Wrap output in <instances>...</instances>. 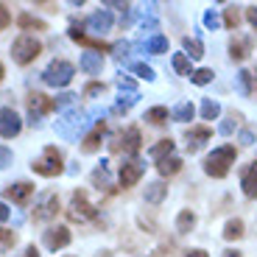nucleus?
Segmentation results:
<instances>
[{
	"instance_id": "nucleus-1",
	"label": "nucleus",
	"mask_w": 257,
	"mask_h": 257,
	"mask_svg": "<svg viewBox=\"0 0 257 257\" xmlns=\"http://www.w3.org/2000/svg\"><path fill=\"white\" fill-rule=\"evenodd\" d=\"M235 160H238V148L235 146H218L204 157L201 168H204V174L210 176V179H226L232 165H235Z\"/></svg>"
},
{
	"instance_id": "nucleus-2",
	"label": "nucleus",
	"mask_w": 257,
	"mask_h": 257,
	"mask_svg": "<svg viewBox=\"0 0 257 257\" xmlns=\"http://www.w3.org/2000/svg\"><path fill=\"white\" fill-rule=\"evenodd\" d=\"M39 53H42V42L37 37H31V34H20L12 42V59L17 64H31Z\"/></svg>"
},
{
	"instance_id": "nucleus-3",
	"label": "nucleus",
	"mask_w": 257,
	"mask_h": 257,
	"mask_svg": "<svg viewBox=\"0 0 257 257\" xmlns=\"http://www.w3.org/2000/svg\"><path fill=\"white\" fill-rule=\"evenodd\" d=\"M73 76H76V67H73L70 62H64V59H53L51 64L45 67V73H42V81L48 84V87H67V84L73 81Z\"/></svg>"
},
{
	"instance_id": "nucleus-4",
	"label": "nucleus",
	"mask_w": 257,
	"mask_h": 257,
	"mask_svg": "<svg viewBox=\"0 0 257 257\" xmlns=\"http://www.w3.org/2000/svg\"><path fill=\"white\" fill-rule=\"evenodd\" d=\"M146 160L143 157H123L120 162V171H117V185L120 187H135L137 182L143 179V174H146Z\"/></svg>"
},
{
	"instance_id": "nucleus-5",
	"label": "nucleus",
	"mask_w": 257,
	"mask_h": 257,
	"mask_svg": "<svg viewBox=\"0 0 257 257\" xmlns=\"http://www.w3.org/2000/svg\"><path fill=\"white\" fill-rule=\"evenodd\" d=\"M87 126H90V117H87V112H78V109L64 112V115L56 120V132L62 137H67V140H73L76 135H81Z\"/></svg>"
},
{
	"instance_id": "nucleus-6",
	"label": "nucleus",
	"mask_w": 257,
	"mask_h": 257,
	"mask_svg": "<svg viewBox=\"0 0 257 257\" xmlns=\"http://www.w3.org/2000/svg\"><path fill=\"white\" fill-rule=\"evenodd\" d=\"M31 171L39 176H59L64 171V160H62V151L53 146L45 148V157L42 160H34L31 162Z\"/></svg>"
},
{
	"instance_id": "nucleus-7",
	"label": "nucleus",
	"mask_w": 257,
	"mask_h": 257,
	"mask_svg": "<svg viewBox=\"0 0 257 257\" xmlns=\"http://www.w3.org/2000/svg\"><path fill=\"white\" fill-rule=\"evenodd\" d=\"M140 146H143L140 128L132 126V128H126V132H120V137H117V140L112 143V151H120V148H123V154H126V157H137Z\"/></svg>"
},
{
	"instance_id": "nucleus-8",
	"label": "nucleus",
	"mask_w": 257,
	"mask_h": 257,
	"mask_svg": "<svg viewBox=\"0 0 257 257\" xmlns=\"http://www.w3.org/2000/svg\"><path fill=\"white\" fill-rule=\"evenodd\" d=\"M70 218L73 221H95L98 218V210L87 201V193L76 190L73 193V204H70Z\"/></svg>"
},
{
	"instance_id": "nucleus-9",
	"label": "nucleus",
	"mask_w": 257,
	"mask_h": 257,
	"mask_svg": "<svg viewBox=\"0 0 257 257\" xmlns=\"http://www.w3.org/2000/svg\"><path fill=\"white\" fill-rule=\"evenodd\" d=\"M84 26H87L90 34H95V37H106L112 31V26H115V17L106 9H98V12H92L90 17L84 20Z\"/></svg>"
},
{
	"instance_id": "nucleus-10",
	"label": "nucleus",
	"mask_w": 257,
	"mask_h": 257,
	"mask_svg": "<svg viewBox=\"0 0 257 257\" xmlns=\"http://www.w3.org/2000/svg\"><path fill=\"white\" fill-rule=\"evenodd\" d=\"M70 229L64 224H53V226H48L45 229V235H42V243H45V249H51V251H59V249H64V246H70Z\"/></svg>"
},
{
	"instance_id": "nucleus-11",
	"label": "nucleus",
	"mask_w": 257,
	"mask_h": 257,
	"mask_svg": "<svg viewBox=\"0 0 257 257\" xmlns=\"http://www.w3.org/2000/svg\"><path fill=\"white\" fill-rule=\"evenodd\" d=\"M20 128H23V120H20V115L14 109H9V106H0V137H17Z\"/></svg>"
},
{
	"instance_id": "nucleus-12",
	"label": "nucleus",
	"mask_w": 257,
	"mask_h": 257,
	"mask_svg": "<svg viewBox=\"0 0 257 257\" xmlns=\"http://www.w3.org/2000/svg\"><path fill=\"white\" fill-rule=\"evenodd\" d=\"M56 212H59V196L53 190L42 193V201L34 207V218H37V221H48V218H56Z\"/></svg>"
},
{
	"instance_id": "nucleus-13",
	"label": "nucleus",
	"mask_w": 257,
	"mask_h": 257,
	"mask_svg": "<svg viewBox=\"0 0 257 257\" xmlns=\"http://www.w3.org/2000/svg\"><path fill=\"white\" fill-rule=\"evenodd\" d=\"M210 137H212V128L210 126H193V128H187V132H185V148L193 154V151H199Z\"/></svg>"
},
{
	"instance_id": "nucleus-14",
	"label": "nucleus",
	"mask_w": 257,
	"mask_h": 257,
	"mask_svg": "<svg viewBox=\"0 0 257 257\" xmlns=\"http://www.w3.org/2000/svg\"><path fill=\"white\" fill-rule=\"evenodd\" d=\"M26 101H28V109H31V117H39V120H42V115L56 109V106H53V98L42 95V92H31Z\"/></svg>"
},
{
	"instance_id": "nucleus-15",
	"label": "nucleus",
	"mask_w": 257,
	"mask_h": 257,
	"mask_svg": "<svg viewBox=\"0 0 257 257\" xmlns=\"http://www.w3.org/2000/svg\"><path fill=\"white\" fill-rule=\"evenodd\" d=\"M240 190L246 199H257V160L246 165V171L240 174Z\"/></svg>"
},
{
	"instance_id": "nucleus-16",
	"label": "nucleus",
	"mask_w": 257,
	"mask_h": 257,
	"mask_svg": "<svg viewBox=\"0 0 257 257\" xmlns=\"http://www.w3.org/2000/svg\"><path fill=\"white\" fill-rule=\"evenodd\" d=\"M103 137H106V123L98 120L95 126L87 132V137H84L81 148H84V151H98V148H101V143H103Z\"/></svg>"
},
{
	"instance_id": "nucleus-17",
	"label": "nucleus",
	"mask_w": 257,
	"mask_h": 257,
	"mask_svg": "<svg viewBox=\"0 0 257 257\" xmlns=\"http://www.w3.org/2000/svg\"><path fill=\"white\" fill-rule=\"evenodd\" d=\"M31 196H34V182H17V185L6 187V199L17 201V204H28Z\"/></svg>"
},
{
	"instance_id": "nucleus-18",
	"label": "nucleus",
	"mask_w": 257,
	"mask_h": 257,
	"mask_svg": "<svg viewBox=\"0 0 257 257\" xmlns=\"http://www.w3.org/2000/svg\"><path fill=\"white\" fill-rule=\"evenodd\" d=\"M143 199H146L148 204H162V201L168 199V182L165 179H157V182H151V185H146Z\"/></svg>"
},
{
	"instance_id": "nucleus-19",
	"label": "nucleus",
	"mask_w": 257,
	"mask_h": 257,
	"mask_svg": "<svg viewBox=\"0 0 257 257\" xmlns=\"http://www.w3.org/2000/svg\"><path fill=\"white\" fill-rule=\"evenodd\" d=\"M78 67H81L84 73H90V76H95V73L103 70V56L98 51H84L81 59H78Z\"/></svg>"
},
{
	"instance_id": "nucleus-20",
	"label": "nucleus",
	"mask_w": 257,
	"mask_h": 257,
	"mask_svg": "<svg viewBox=\"0 0 257 257\" xmlns=\"http://www.w3.org/2000/svg\"><path fill=\"white\" fill-rule=\"evenodd\" d=\"M249 53H251V37H232V42H229V59L243 62Z\"/></svg>"
},
{
	"instance_id": "nucleus-21",
	"label": "nucleus",
	"mask_w": 257,
	"mask_h": 257,
	"mask_svg": "<svg viewBox=\"0 0 257 257\" xmlns=\"http://www.w3.org/2000/svg\"><path fill=\"white\" fill-rule=\"evenodd\" d=\"M221 235H224V240L226 243H235V240H240L246 235V224H243V218H229L224 224V232H221Z\"/></svg>"
},
{
	"instance_id": "nucleus-22",
	"label": "nucleus",
	"mask_w": 257,
	"mask_h": 257,
	"mask_svg": "<svg viewBox=\"0 0 257 257\" xmlns=\"http://www.w3.org/2000/svg\"><path fill=\"white\" fill-rule=\"evenodd\" d=\"M157 171H160L162 179H171V176H176L182 171V160L179 157H162V160H157Z\"/></svg>"
},
{
	"instance_id": "nucleus-23",
	"label": "nucleus",
	"mask_w": 257,
	"mask_h": 257,
	"mask_svg": "<svg viewBox=\"0 0 257 257\" xmlns=\"http://www.w3.org/2000/svg\"><path fill=\"white\" fill-rule=\"evenodd\" d=\"M196 115L199 112H196V103L193 101H182L176 109H171V120H176V123H190Z\"/></svg>"
},
{
	"instance_id": "nucleus-24",
	"label": "nucleus",
	"mask_w": 257,
	"mask_h": 257,
	"mask_svg": "<svg viewBox=\"0 0 257 257\" xmlns=\"http://www.w3.org/2000/svg\"><path fill=\"white\" fill-rule=\"evenodd\" d=\"M196 221H199V215L193 210H182L179 215H176V232H179V235H190V232L196 229Z\"/></svg>"
},
{
	"instance_id": "nucleus-25",
	"label": "nucleus",
	"mask_w": 257,
	"mask_h": 257,
	"mask_svg": "<svg viewBox=\"0 0 257 257\" xmlns=\"http://www.w3.org/2000/svg\"><path fill=\"white\" fill-rule=\"evenodd\" d=\"M168 37H162V34H154V37L146 39V45H143V51L146 53H154V56H162V53H168Z\"/></svg>"
},
{
	"instance_id": "nucleus-26",
	"label": "nucleus",
	"mask_w": 257,
	"mask_h": 257,
	"mask_svg": "<svg viewBox=\"0 0 257 257\" xmlns=\"http://www.w3.org/2000/svg\"><path fill=\"white\" fill-rule=\"evenodd\" d=\"M240 9L238 6H224V12H221V26L229 28V31H235V28L240 26Z\"/></svg>"
},
{
	"instance_id": "nucleus-27",
	"label": "nucleus",
	"mask_w": 257,
	"mask_h": 257,
	"mask_svg": "<svg viewBox=\"0 0 257 257\" xmlns=\"http://www.w3.org/2000/svg\"><path fill=\"white\" fill-rule=\"evenodd\" d=\"M168 120H171V109L168 106H151L146 112V123H151V126H165Z\"/></svg>"
},
{
	"instance_id": "nucleus-28",
	"label": "nucleus",
	"mask_w": 257,
	"mask_h": 257,
	"mask_svg": "<svg viewBox=\"0 0 257 257\" xmlns=\"http://www.w3.org/2000/svg\"><path fill=\"white\" fill-rule=\"evenodd\" d=\"M199 115L204 117V120H218L221 117V103L212 101V98H204L201 106H199Z\"/></svg>"
},
{
	"instance_id": "nucleus-29",
	"label": "nucleus",
	"mask_w": 257,
	"mask_h": 257,
	"mask_svg": "<svg viewBox=\"0 0 257 257\" xmlns=\"http://www.w3.org/2000/svg\"><path fill=\"white\" fill-rule=\"evenodd\" d=\"M92 185H95L98 190H112L109 187V165H106V162H101V165L92 171Z\"/></svg>"
},
{
	"instance_id": "nucleus-30",
	"label": "nucleus",
	"mask_w": 257,
	"mask_h": 257,
	"mask_svg": "<svg viewBox=\"0 0 257 257\" xmlns=\"http://www.w3.org/2000/svg\"><path fill=\"white\" fill-rule=\"evenodd\" d=\"M176 143L171 140V137H162V140H157L154 146H151V157H157V160H162V157H171L174 154Z\"/></svg>"
},
{
	"instance_id": "nucleus-31",
	"label": "nucleus",
	"mask_w": 257,
	"mask_h": 257,
	"mask_svg": "<svg viewBox=\"0 0 257 257\" xmlns=\"http://www.w3.org/2000/svg\"><path fill=\"white\" fill-rule=\"evenodd\" d=\"M185 56L190 59V62H199V59L204 56V48H201V42H199V39L185 37Z\"/></svg>"
},
{
	"instance_id": "nucleus-32",
	"label": "nucleus",
	"mask_w": 257,
	"mask_h": 257,
	"mask_svg": "<svg viewBox=\"0 0 257 257\" xmlns=\"http://www.w3.org/2000/svg\"><path fill=\"white\" fill-rule=\"evenodd\" d=\"M174 73L176 76H193V67H190V59L185 56V53H176L174 56Z\"/></svg>"
},
{
	"instance_id": "nucleus-33",
	"label": "nucleus",
	"mask_w": 257,
	"mask_h": 257,
	"mask_svg": "<svg viewBox=\"0 0 257 257\" xmlns=\"http://www.w3.org/2000/svg\"><path fill=\"white\" fill-rule=\"evenodd\" d=\"M212 78H215V73H212V67H201V70H193L190 81L196 84V87H204V84H210Z\"/></svg>"
},
{
	"instance_id": "nucleus-34",
	"label": "nucleus",
	"mask_w": 257,
	"mask_h": 257,
	"mask_svg": "<svg viewBox=\"0 0 257 257\" xmlns=\"http://www.w3.org/2000/svg\"><path fill=\"white\" fill-rule=\"evenodd\" d=\"M17 26H23V28H34V31H45V23H42V20H37V17H31V14H28V12H23V14H20V23H17Z\"/></svg>"
},
{
	"instance_id": "nucleus-35",
	"label": "nucleus",
	"mask_w": 257,
	"mask_h": 257,
	"mask_svg": "<svg viewBox=\"0 0 257 257\" xmlns=\"http://www.w3.org/2000/svg\"><path fill=\"white\" fill-rule=\"evenodd\" d=\"M135 103H137V92H132V95H126V98L120 95V98H117V103H115V115H126Z\"/></svg>"
},
{
	"instance_id": "nucleus-36",
	"label": "nucleus",
	"mask_w": 257,
	"mask_h": 257,
	"mask_svg": "<svg viewBox=\"0 0 257 257\" xmlns=\"http://www.w3.org/2000/svg\"><path fill=\"white\" fill-rule=\"evenodd\" d=\"M251 90H254V87H251V73L240 70L238 73V92L240 95H251Z\"/></svg>"
},
{
	"instance_id": "nucleus-37",
	"label": "nucleus",
	"mask_w": 257,
	"mask_h": 257,
	"mask_svg": "<svg viewBox=\"0 0 257 257\" xmlns=\"http://www.w3.org/2000/svg\"><path fill=\"white\" fill-rule=\"evenodd\" d=\"M132 73H135V76H140V78H146V81H154V78H157V73L151 70L146 62H135V64H132Z\"/></svg>"
},
{
	"instance_id": "nucleus-38",
	"label": "nucleus",
	"mask_w": 257,
	"mask_h": 257,
	"mask_svg": "<svg viewBox=\"0 0 257 257\" xmlns=\"http://www.w3.org/2000/svg\"><path fill=\"white\" fill-rule=\"evenodd\" d=\"M238 123H240V117L238 115H229L226 120H221V126H218V135H224V137H229L235 128H238Z\"/></svg>"
},
{
	"instance_id": "nucleus-39",
	"label": "nucleus",
	"mask_w": 257,
	"mask_h": 257,
	"mask_svg": "<svg viewBox=\"0 0 257 257\" xmlns=\"http://www.w3.org/2000/svg\"><path fill=\"white\" fill-rule=\"evenodd\" d=\"M204 26L210 28V31H215V28H221V14L215 12V9H207V12H204Z\"/></svg>"
},
{
	"instance_id": "nucleus-40",
	"label": "nucleus",
	"mask_w": 257,
	"mask_h": 257,
	"mask_svg": "<svg viewBox=\"0 0 257 257\" xmlns=\"http://www.w3.org/2000/svg\"><path fill=\"white\" fill-rule=\"evenodd\" d=\"M112 53H115L117 59H126L128 53H132V45H128V42H115V45H112Z\"/></svg>"
},
{
	"instance_id": "nucleus-41",
	"label": "nucleus",
	"mask_w": 257,
	"mask_h": 257,
	"mask_svg": "<svg viewBox=\"0 0 257 257\" xmlns=\"http://www.w3.org/2000/svg\"><path fill=\"white\" fill-rule=\"evenodd\" d=\"M103 90H106V87H103V84L101 81H90V84H87V87H84V92H87V95H90V98H95V95H101V92Z\"/></svg>"
},
{
	"instance_id": "nucleus-42",
	"label": "nucleus",
	"mask_w": 257,
	"mask_h": 257,
	"mask_svg": "<svg viewBox=\"0 0 257 257\" xmlns=\"http://www.w3.org/2000/svg\"><path fill=\"white\" fill-rule=\"evenodd\" d=\"M0 246H3V249H12V246H14V232L0 229Z\"/></svg>"
},
{
	"instance_id": "nucleus-43",
	"label": "nucleus",
	"mask_w": 257,
	"mask_h": 257,
	"mask_svg": "<svg viewBox=\"0 0 257 257\" xmlns=\"http://www.w3.org/2000/svg\"><path fill=\"white\" fill-rule=\"evenodd\" d=\"M12 160H14V154L9 151V148H3V146H0V171L12 165Z\"/></svg>"
},
{
	"instance_id": "nucleus-44",
	"label": "nucleus",
	"mask_w": 257,
	"mask_h": 257,
	"mask_svg": "<svg viewBox=\"0 0 257 257\" xmlns=\"http://www.w3.org/2000/svg\"><path fill=\"white\" fill-rule=\"evenodd\" d=\"M73 101H76V95H73V92H64V95H59L56 101H53V106L59 109V106H67V103H73Z\"/></svg>"
},
{
	"instance_id": "nucleus-45",
	"label": "nucleus",
	"mask_w": 257,
	"mask_h": 257,
	"mask_svg": "<svg viewBox=\"0 0 257 257\" xmlns=\"http://www.w3.org/2000/svg\"><path fill=\"white\" fill-rule=\"evenodd\" d=\"M243 14H246V20L251 23V28H254V34H257V6H249V9H243Z\"/></svg>"
},
{
	"instance_id": "nucleus-46",
	"label": "nucleus",
	"mask_w": 257,
	"mask_h": 257,
	"mask_svg": "<svg viewBox=\"0 0 257 257\" xmlns=\"http://www.w3.org/2000/svg\"><path fill=\"white\" fill-rule=\"evenodd\" d=\"M9 23H12V14H9V9L3 6V3H0V31H3V28H6Z\"/></svg>"
},
{
	"instance_id": "nucleus-47",
	"label": "nucleus",
	"mask_w": 257,
	"mask_h": 257,
	"mask_svg": "<svg viewBox=\"0 0 257 257\" xmlns=\"http://www.w3.org/2000/svg\"><path fill=\"white\" fill-rule=\"evenodd\" d=\"M238 143H240V146H251V143H254V135H251L249 128H243V132H240V137H238Z\"/></svg>"
},
{
	"instance_id": "nucleus-48",
	"label": "nucleus",
	"mask_w": 257,
	"mask_h": 257,
	"mask_svg": "<svg viewBox=\"0 0 257 257\" xmlns=\"http://www.w3.org/2000/svg\"><path fill=\"white\" fill-rule=\"evenodd\" d=\"M9 218H12V210H9L6 201H0V224H3V221H9Z\"/></svg>"
},
{
	"instance_id": "nucleus-49",
	"label": "nucleus",
	"mask_w": 257,
	"mask_h": 257,
	"mask_svg": "<svg viewBox=\"0 0 257 257\" xmlns=\"http://www.w3.org/2000/svg\"><path fill=\"white\" fill-rule=\"evenodd\" d=\"M185 257H210V251L207 249H190V251H185Z\"/></svg>"
},
{
	"instance_id": "nucleus-50",
	"label": "nucleus",
	"mask_w": 257,
	"mask_h": 257,
	"mask_svg": "<svg viewBox=\"0 0 257 257\" xmlns=\"http://www.w3.org/2000/svg\"><path fill=\"white\" fill-rule=\"evenodd\" d=\"M221 257H243V251H240V249H232V246H229V249H224V254H221Z\"/></svg>"
},
{
	"instance_id": "nucleus-51",
	"label": "nucleus",
	"mask_w": 257,
	"mask_h": 257,
	"mask_svg": "<svg viewBox=\"0 0 257 257\" xmlns=\"http://www.w3.org/2000/svg\"><path fill=\"white\" fill-rule=\"evenodd\" d=\"M26 257H39V251H37V246H31V249L26 251Z\"/></svg>"
},
{
	"instance_id": "nucleus-52",
	"label": "nucleus",
	"mask_w": 257,
	"mask_h": 257,
	"mask_svg": "<svg viewBox=\"0 0 257 257\" xmlns=\"http://www.w3.org/2000/svg\"><path fill=\"white\" fill-rule=\"evenodd\" d=\"M3 76H6V67H3V64H0V81H3Z\"/></svg>"
},
{
	"instance_id": "nucleus-53",
	"label": "nucleus",
	"mask_w": 257,
	"mask_h": 257,
	"mask_svg": "<svg viewBox=\"0 0 257 257\" xmlns=\"http://www.w3.org/2000/svg\"><path fill=\"white\" fill-rule=\"evenodd\" d=\"M98 257H112V254H109V251H103V254H98Z\"/></svg>"
},
{
	"instance_id": "nucleus-54",
	"label": "nucleus",
	"mask_w": 257,
	"mask_h": 257,
	"mask_svg": "<svg viewBox=\"0 0 257 257\" xmlns=\"http://www.w3.org/2000/svg\"><path fill=\"white\" fill-rule=\"evenodd\" d=\"M67 257H76V254H67Z\"/></svg>"
},
{
	"instance_id": "nucleus-55",
	"label": "nucleus",
	"mask_w": 257,
	"mask_h": 257,
	"mask_svg": "<svg viewBox=\"0 0 257 257\" xmlns=\"http://www.w3.org/2000/svg\"><path fill=\"white\" fill-rule=\"evenodd\" d=\"M254 76H257V70H254Z\"/></svg>"
}]
</instances>
